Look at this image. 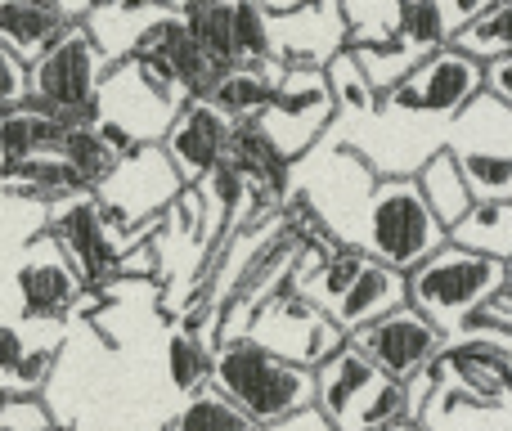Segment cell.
Returning a JSON list of instances; mask_svg holds the SVG:
<instances>
[{
  "label": "cell",
  "mask_w": 512,
  "mask_h": 431,
  "mask_svg": "<svg viewBox=\"0 0 512 431\" xmlns=\"http://www.w3.org/2000/svg\"><path fill=\"white\" fill-rule=\"evenodd\" d=\"M324 77H328V90H333V104H337V117H351V122H369L382 104V90L369 81L364 63L355 59V50H337L333 59L324 63Z\"/></svg>",
  "instance_id": "obj_25"
},
{
  "label": "cell",
  "mask_w": 512,
  "mask_h": 431,
  "mask_svg": "<svg viewBox=\"0 0 512 431\" xmlns=\"http://www.w3.org/2000/svg\"><path fill=\"white\" fill-rule=\"evenodd\" d=\"M54 431H63V427H54Z\"/></svg>",
  "instance_id": "obj_38"
},
{
  "label": "cell",
  "mask_w": 512,
  "mask_h": 431,
  "mask_svg": "<svg viewBox=\"0 0 512 431\" xmlns=\"http://www.w3.org/2000/svg\"><path fill=\"white\" fill-rule=\"evenodd\" d=\"M256 431H337V427L328 423V414L319 405H306V409H297V414L279 418V423H265Z\"/></svg>",
  "instance_id": "obj_32"
},
{
  "label": "cell",
  "mask_w": 512,
  "mask_h": 431,
  "mask_svg": "<svg viewBox=\"0 0 512 431\" xmlns=\"http://www.w3.org/2000/svg\"><path fill=\"white\" fill-rule=\"evenodd\" d=\"M72 122H63L59 113L41 108L36 99L0 108V162H23L36 153H59V144L68 140Z\"/></svg>",
  "instance_id": "obj_16"
},
{
  "label": "cell",
  "mask_w": 512,
  "mask_h": 431,
  "mask_svg": "<svg viewBox=\"0 0 512 431\" xmlns=\"http://www.w3.org/2000/svg\"><path fill=\"white\" fill-rule=\"evenodd\" d=\"M54 346H27L23 351V360L14 364V373L5 378V391H36L41 396V387H45V378H50V369H54Z\"/></svg>",
  "instance_id": "obj_29"
},
{
  "label": "cell",
  "mask_w": 512,
  "mask_h": 431,
  "mask_svg": "<svg viewBox=\"0 0 512 431\" xmlns=\"http://www.w3.org/2000/svg\"><path fill=\"white\" fill-rule=\"evenodd\" d=\"M0 171H5L9 189L45 198V203H63V198H72V194H90L63 153H36V158H23V162H0Z\"/></svg>",
  "instance_id": "obj_23"
},
{
  "label": "cell",
  "mask_w": 512,
  "mask_h": 431,
  "mask_svg": "<svg viewBox=\"0 0 512 431\" xmlns=\"http://www.w3.org/2000/svg\"><path fill=\"white\" fill-rule=\"evenodd\" d=\"M378 373H382L378 364H373L369 355L351 342V337H346V342L315 369V405L328 414V423H337V414H342V409L351 405V400L360 396L373 378H378Z\"/></svg>",
  "instance_id": "obj_18"
},
{
  "label": "cell",
  "mask_w": 512,
  "mask_h": 431,
  "mask_svg": "<svg viewBox=\"0 0 512 431\" xmlns=\"http://www.w3.org/2000/svg\"><path fill=\"white\" fill-rule=\"evenodd\" d=\"M405 301H409V274L391 270V265H382V261H369L360 270V279L342 292V301H337L328 315H333L337 328L351 337L355 328L373 324V319H382L387 310L405 306Z\"/></svg>",
  "instance_id": "obj_15"
},
{
  "label": "cell",
  "mask_w": 512,
  "mask_h": 431,
  "mask_svg": "<svg viewBox=\"0 0 512 431\" xmlns=\"http://www.w3.org/2000/svg\"><path fill=\"white\" fill-rule=\"evenodd\" d=\"M382 431H427L423 423H396V427H382Z\"/></svg>",
  "instance_id": "obj_36"
},
{
  "label": "cell",
  "mask_w": 512,
  "mask_h": 431,
  "mask_svg": "<svg viewBox=\"0 0 512 431\" xmlns=\"http://www.w3.org/2000/svg\"><path fill=\"white\" fill-rule=\"evenodd\" d=\"M50 238L63 247V256L77 265L90 288H104V283H113L122 274L126 247L113 238V225L99 212L95 194H72L63 203H54Z\"/></svg>",
  "instance_id": "obj_10"
},
{
  "label": "cell",
  "mask_w": 512,
  "mask_h": 431,
  "mask_svg": "<svg viewBox=\"0 0 512 431\" xmlns=\"http://www.w3.org/2000/svg\"><path fill=\"white\" fill-rule=\"evenodd\" d=\"M450 243L468 247V252L512 261V198H477L472 212L450 229Z\"/></svg>",
  "instance_id": "obj_22"
},
{
  "label": "cell",
  "mask_w": 512,
  "mask_h": 431,
  "mask_svg": "<svg viewBox=\"0 0 512 431\" xmlns=\"http://www.w3.org/2000/svg\"><path fill=\"white\" fill-rule=\"evenodd\" d=\"M279 77H283V63H234V68H225L216 77L212 104L225 117H234V122H252V117H261L270 108Z\"/></svg>",
  "instance_id": "obj_19"
},
{
  "label": "cell",
  "mask_w": 512,
  "mask_h": 431,
  "mask_svg": "<svg viewBox=\"0 0 512 431\" xmlns=\"http://www.w3.org/2000/svg\"><path fill=\"white\" fill-rule=\"evenodd\" d=\"M212 355H216V342H203L198 333H185V328H180V333L167 342L171 387H176L180 396L207 387V382H212Z\"/></svg>",
  "instance_id": "obj_27"
},
{
  "label": "cell",
  "mask_w": 512,
  "mask_h": 431,
  "mask_svg": "<svg viewBox=\"0 0 512 431\" xmlns=\"http://www.w3.org/2000/svg\"><path fill=\"white\" fill-rule=\"evenodd\" d=\"M414 180H418V189H423L427 207H432L436 220H441L445 229L459 225V220L472 212V203H477V194H472V185H468V176H463L459 158H454L445 144L414 171Z\"/></svg>",
  "instance_id": "obj_20"
},
{
  "label": "cell",
  "mask_w": 512,
  "mask_h": 431,
  "mask_svg": "<svg viewBox=\"0 0 512 431\" xmlns=\"http://www.w3.org/2000/svg\"><path fill=\"white\" fill-rule=\"evenodd\" d=\"M481 90H486V63L463 54L459 45H441V50L427 54L405 81H396V86L382 95L378 113H373L369 122L382 126V131L409 126V149H414V162L423 167L445 144L450 122Z\"/></svg>",
  "instance_id": "obj_1"
},
{
  "label": "cell",
  "mask_w": 512,
  "mask_h": 431,
  "mask_svg": "<svg viewBox=\"0 0 512 431\" xmlns=\"http://www.w3.org/2000/svg\"><path fill=\"white\" fill-rule=\"evenodd\" d=\"M59 5H63V9H68V18H86V14H90V9H95V5H99V0H59Z\"/></svg>",
  "instance_id": "obj_35"
},
{
  "label": "cell",
  "mask_w": 512,
  "mask_h": 431,
  "mask_svg": "<svg viewBox=\"0 0 512 431\" xmlns=\"http://www.w3.org/2000/svg\"><path fill=\"white\" fill-rule=\"evenodd\" d=\"M261 131L274 140V149L288 162L306 158L315 140L337 122V104L328 77L319 63H283V77L274 86V99L261 117Z\"/></svg>",
  "instance_id": "obj_7"
},
{
  "label": "cell",
  "mask_w": 512,
  "mask_h": 431,
  "mask_svg": "<svg viewBox=\"0 0 512 431\" xmlns=\"http://www.w3.org/2000/svg\"><path fill=\"white\" fill-rule=\"evenodd\" d=\"M90 292V283L81 279V270L63 256V247L45 229L36 238L32 256L18 265V301H23V319L32 324H59L81 306V297Z\"/></svg>",
  "instance_id": "obj_11"
},
{
  "label": "cell",
  "mask_w": 512,
  "mask_h": 431,
  "mask_svg": "<svg viewBox=\"0 0 512 431\" xmlns=\"http://www.w3.org/2000/svg\"><path fill=\"white\" fill-rule=\"evenodd\" d=\"M108 72H113V63L90 36L86 18H72L54 36L50 50L32 59V99L50 113H59L63 122L90 126L99 122V95H104Z\"/></svg>",
  "instance_id": "obj_5"
},
{
  "label": "cell",
  "mask_w": 512,
  "mask_h": 431,
  "mask_svg": "<svg viewBox=\"0 0 512 431\" xmlns=\"http://www.w3.org/2000/svg\"><path fill=\"white\" fill-rule=\"evenodd\" d=\"M351 342L360 346L387 378L409 387V382L427 378V373L436 369V360H441V351L450 346V337H445L423 310L405 301V306L387 310V315L373 319V324L355 328Z\"/></svg>",
  "instance_id": "obj_9"
},
{
  "label": "cell",
  "mask_w": 512,
  "mask_h": 431,
  "mask_svg": "<svg viewBox=\"0 0 512 431\" xmlns=\"http://www.w3.org/2000/svg\"><path fill=\"white\" fill-rule=\"evenodd\" d=\"M212 387L225 391L256 427L279 423L297 409L315 405V369L283 360L256 337H221L212 355Z\"/></svg>",
  "instance_id": "obj_2"
},
{
  "label": "cell",
  "mask_w": 512,
  "mask_h": 431,
  "mask_svg": "<svg viewBox=\"0 0 512 431\" xmlns=\"http://www.w3.org/2000/svg\"><path fill=\"white\" fill-rule=\"evenodd\" d=\"M490 5H495V0H436V14H441V23H445V36L454 41V36H459L477 14H486Z\"/></svg>",
  "instance_id": "obj_31"
},
{
  "label": "cell",
  "mask_w": 512,
  "mask_h": 431,
  "mask_svg": "<svg viewBox=\"0 0 512 431\" xmlns=\"http://www.w3.org/2000/svg\"><path fill=\"white\" fill-rule=\"evenodd\" d=\"M27 346H32V342H27V337L18 333L14 324H0V382H5L9 373H14V364L23 360Z\"/></svg>",
  "instance_id": "obj_33"
},
{
  "label": "cell",
  "mask_w": 512,
  "mask_h": 431,
  "mask_svg": "<svg viewBox=\"0 0 512 431\" xmlns=\"http://www.w3.org/2000/svg\"><path fill=\"white\" fill-rule=\"evenodd\" d=\"M230 135H234V117H225L212 99H189L176 113V122L167 126V135H162V149H167L171 167L180 171V180L194 189L225 162Z\"/></svg>",
  "instance_id": "obj_12"
},
{
  "label": "cell",
  "mask_w": 512,
  "mask_h": 431,
  "mask_svg": "<svg viewBox=\"0 0 512 431\" xmlns=\"http://www.w3.org/2000/svg\"><path fill=\"white\" fill-rule=\"evenodd\" d=\"M162 431H256V423L225 396V391H216L212 382H207V387L180 396L176 414L167 418Z\"/></svg>",
  "instance_id": "obj_24"
},
{
  "label": "cell",
  "mask_w": 512,
  "mask_h": 431,
  "mask_svg": "<svg viewBox=\"0 0 512 431\" xmlns=\"http://www.w3.org/2000/svg\"><path fill=\"white\" fill-rule=\"evenodd\" d=\"M508 283V265L495 256L468 252L459 243H445L423 265L409 270V306H418L445 337H459L481 315L490 297H499Z\"/></svg>",
  "instance_id": "obj_4"
},
{
  "label": "cell",
  "mask_w": 512,
  "mask_h": 431,
  "mask_svg": "<svg viewBox=\"0 0 512 431\" xmlns=\"http://www.w3.org/2000/svg\"><path fill=\"white\" fill-rule=\"evenodd\" d=\"M486 90H490V95H499L512 108V54H508V59L486 63Z\"/></svg>",
  "instance_id": "obj_34"
},
{
  "label": "cell",
  "mask_w": 512,
  "mask_h": 431,
  "mask_svg": "<svg viewBox=\"0 0 512 431\" xmlns=\"http://www.w3.org/2000/svg\"><path fill=\"white\" fill-rule=\"evenodd\" d=\"M50 405L36 391H0V431H54Z\"/></svg>",
  "instance_id": "obj_28"
},
{
  "label": "cell",
  "mask_w": 512,
  "mask_h": 431,
  "mask_svg": "<svg viewBox=\"0 0 512 431\" xmlns=\"http://www.w3.org/2000/svg\"><path fill=\"white\" fill-rule=\"evenodd\" d=\"M351 243H360L373 261L409 274L414 265H423L427 256L450 243V229L427 207L414 176H373L369 194H364L360 229L351 234Z\"/></svg>",
  "instance_id": "obj_3"
},
{
  "label": "cell",
  "mask_w": 512,
  "mask_h": 431,
  "mask_svg": "<svg viewBox=\"0 0 512 431\" xmlns=\"http://www.w3.org/2000/svg\"><path fill=\"white\" fill-rule=\"evenodd\" d=\"M248 337H256V342L270 346V351H279L283 360L306 364V369H319V364L346 342L337 319L328 315L324 306H315L306 292H297L292 283H283L279 292H270V297L252 310Z\"/></svg>",
  "instance_id": "obj_8"
},
{
  "label": "cell",
  "mask_w": 512,
  "mask_h": 431,
  "mask_svg": "<svg viewBox=\"0 0 512 431\" xmlns=\"http://www.w3.org/2000/svg\"><path fill=\"white\" fill-rule=\"evenodd\" d=\"M23 99H32V63L0 45V108L23 104Z\"/></svg>",
  "instance_id": "obj_30"
},
{
  "label": "cell",
  "mask_w": 512,
  "mask_h": 431,
  "mask_svg": "<svg viewBox=\"0 0 512 431\" xmlns=\"http://www.w3.org/2000/svg\"><path fill=\"white\" fill-rule=\"evenodd\" d=\"M167 14L171 5L162 0H99L86 14V27L99 41V50L108 54V63H126L144 50V41Z\"/></svg>",
  "instance_id": "obj_14"
},
{
  "label": "cell",
  "mask_w": 512,
  "mask_h": 431,
  "mask_svg": "<svg viewBox=\"0 0 512 431\" xmlns=\"http://www.w3.org/2000/svg\"><path fill=\"white\" fill-rule=\"evenodd\" d=\"M445 149L459 158L477 198H512V108L481 90L450 122Z\"/></svg>",
  "instance_id": "obj_6"
},
{
  "label": "cell",
  "mask_w": 512,
  "mask_h": 431,
  "mask_svg": "<svg viewBox=\"0 0 512 431\" xmlns=\"http://www.w3.org/2000/svg\"><path fill=\"white\" fill-rule=\"evenodd\" d=\"M504 288H508V292H512V261H508V283H504Z\"/></svg>",
  "instance_id": "obj_37"
},
{
  "label": "cell",
  "mask_w": 512,
  "mask_h": 431,
  "mask_svg": "<svg viewBox=\"0 0 512 431\" xmlns=\"http://www.w3.org/2000/svg\"><path fill=\"white\" fill-rule=\"evenodd\" d=\"M396 423H414V418H409V387L387 378V373H378V378L337 414L333 427L337 431H382Z\"/></svg>",
  "instance_id": "obj_21"
},
{
  "label": "cell",
  "mask_w": 512,
  "mask_h": 431,
  "mask_svg": "<svg viewBox=\"0 0 512 431\" xmlns=\"http://www.w3.org/2000/svg\"><path fill=\"white\" fill-rule=\"evenodd\" d=\"M450 45H459L463 54H472L477 63H495L512 54V0H495L486 14H477Z\"/></svg>",
  "instance_id": "obj_26"
},
{
  "label": "cell",
  "mask_w": 512,
  "mask_h": 431,
  "mask_svg": "<svg viewBox=\"0 0 512 431\" xmlns=\"http://www.w3.org/2000/svg\"><path fill=\"white\" fill-rule=\"evenodd\" d=\"M135 59H158L162 68L176 77V86L185 90L189 99H212L216 77L225 72L221 63H216L212 54L198 45V36L189 32V23H185V14H180V9H171V14L153 27V36L144 41V50L135 54Z\"/></svg>",
  "instance_id": "obj_13"
},
{
  "label": "cell",
  "mask_w": 512,
  "mask_h": 431,
  "mask_svg": "<svg viewBox=\"0 0 512 431\" xmlns=\"http://www.w3.org/2000/svg\"><path fill=\"white\" fill-rule=\"evenodd\" d=\"M68 9L59 0H0V45L23 54L27 63L50 50L54 36L68 27Z\"/></svg>",
  "instance_id": "obj_17"
}]
</instances>
